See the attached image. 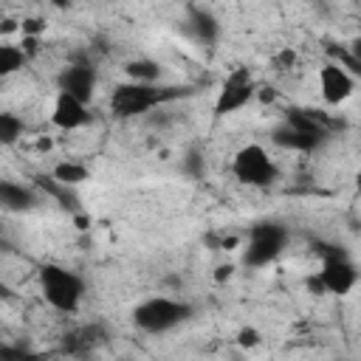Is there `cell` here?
Returning a JSON list of instances; mask_svg holds the SVG:
<instances>
[{
    "label": "cell",
    "instance_id": "1",
    "mask_svg": "<svg viewBox=\"0 0 361 361\" xmlns=\"http://www.w3.org/2000/svg\"><path fill=\"white\" fill-rule=\"evenodd\" d=\"M333 121L322 110L307 107H288L282 121L271 130V141L282 149L293 152H316L330 138Z\"/></svg>",
    "mask_w": 361,
    "mask_h": 361
},
{
    "label": "cell",
    "instance_id": "2",
    "mask_svg": "<svg viewBox=\"0 0 361 361\" xmlns=\"http://www.w3.org/2000/svg\"><path fill=\"white\" fill-rule=\"evenodd\" d=\"M189 87H164L158 82H121L113 87L110 93V110L116 118H135V116H144L149 113L152 107L164 104V102H172V99H180L186 96Z\"/></svg>",
    "mask_w": 361,
    "mask_h": 361
},
{
    "label": "cell",
    "instance_id": "3",
    "mask_svg": "<svg viewBox=\"0 0 361 361\" xmlns=\"http://www.w3.org/2000/svg\"><path fill=\"white\" fill-rule=\"evenodd\" d=\"M39 288L45 302L59 313H76L85 296V279L56 262H45L39 268Z\"/></svg>",
    "mask_w": 361,
    "mask_h": 361
},
{
    "label": "cell",
    "instance_id": "4",
    "mask_svg": "<svg viewBox=\"0 0 361 361\" xmlns=\"http://www.w3.org/2000/svg\"><path fill=\"white\" fill-rule=\"evenodd\" d=\"M192 316V305L183 299H172V296H149L141 305H135L133 310V324L141 333L149 336H161L175 330L178 324H183Z\"/></svg>",
    "mask_w": 361,
    "mask_h": 361
},
{
    "label": "cell",
    "instance_id": "5",
    "mask_svg": "<svg viewBox=\"0 0 361 361\" xmlns=\"http://www.w3.org/2000/svg\"><path fill=\"white\" fill-rule=\"evenodd\" d=\"M288 245V228L282 223H257L248 231L245 248H243V265L248 268H265L271 265Z\"/></svg>",
    "mask_w": 361,
    "mask_h": 361
},
{
    "label": "cell",
    "instance_id": "6",
    "mask_svg": "<svg viewBox=\"0 0 361 361\" xmlns=\"http://www.w3.org/2000/svg\"><path fill=\"white\" fill-rule=\"evenodd\" d=\"M231 172L240 183L245 186H271L279 178V169L274 164V158L265 152V147L259 144H245L234 152L231 161Z\"/></svg>",
    "mask_w": 361,
    "mask_h": 361
},
{
    "label": "cell",
    "instance_id": "7",
    "mask_svg": "<svg viewBox=\"0 0 361 361\" xmlns=\"http://www.w3.org/2000/svg\"><path fill=\"white\" fill-rule=\"evenodd\" d=\"M257 96V82H254V73L248 71V68H234L226 79H223V85H220V90H217V99H214V116H231V113H237V110H243L251 99Z\"/></svg>",
    "mask_w": 361,
    "mask_h": 361
},
{
    "label": "cell",
    "instance_id": "8",
    "mask_svg": "<svg viewBox=\"0 0 361 361\" xmlns=\"http://www.w3.org/2000/svg\"><path fill=\"white\" fill-rule=\"evenodd\" d=\"M319 276H322L324 293L347 296L355 288V282H358V268H355V262L347 254H333V257H324L322 259Z\"/></svg>",
    "mask_w": 361,
    "mask_h": 361
},
{
    "label": "cell",
    "instance_id": "9",
    "mask_svg": "<svg viewBox=\"0 0 361 361\" xmlns=\"http://www.w3.org/2000/svg\"><path fill=\"white\" fill-rule=\"evenodd\" d=\"M56 85H59V90H65L71 96H76L82 102H90L93 93H96V85H99V73H96V68L90 62L76 59V62H71L68 68L59 71Z\"/></svg>",
    "mask_w": 361,
    "mask_h": 361
},
{
    "label": "cell",
    "instance_id": "10",
    "mask_svg": "<svg viewBox=\"0 0 361 361\" xmlns=\"http://www.w3.org/2000/svg\"><path fill=\"white\" fill-rule=\"evenodd\" d=\"M319 87L327 104H341L355 93V76L338 62H324L319 68Z\"/></svg>",
    "mask_w": 361,
    "mask_h": 361
},
{
    "label": "cell",
    "instance_id": "11",
    "mask_svg": "<svg viewBox=\"0 0 361 361\" xmlns=\"http://www.w3.org/2000/svg\"><path fill=\"white\" fill-rule=\"evenodd\" d=\"M51 121L54 127L59 130H79L90 121V113H87V102L59 90L56 93V102H54V110H51Z\"/></svg>",
    "mask_w": 361,
    "mask_h": 361
},
{
    "label": "cell",
    "instance_id": "12",
    "mask_svg": "<svg viewBox=\"0 0 361 361\" xmlns=\"http://www.w3.org/2000/svg\"><path fill=\"white\" fill-rule=\"evenodd\" d=\"M186 31L197 42H203V45H214L220 39V23H217V17L209 8H200V6H189L186 8Z\"/></svg>",
    "mask_w": 361,
    "mask_h": 361
},
{
    "label": "cell",
    "instance_id": "13",
    "mask_svg": "<svg viewBox=\"0 0 361 361\" xmlns=\"http://www.w3.org/2000/svg\"><path fill=\"white\" fill-rule=\"evenodd\" d=\"M0 203L6 212H28L39 203L37 192L31 186H23V183H14V180H3L0 183Z\"/></svg>",
    "mask_w": 361,
    "mask_h": 361
},
{
    "label": "cell",
    "instance_id": "14",
    "mask_svg": "<svg viewBox=\"0 0 361 361\" xmlns=\"http://www.w3.org/2000/svg\"><path fill=\"white\" fill-rule=\"evenodd\" d=\"M124 73L127 79L133 82H158L161 79V65L155 59H147V56H138V59H130L124 65Z\"/></svg>",
    "mask_w": 361,
    "mask_h": 361
},
{
    "label": "cell",
    "instance_id": "15",
    "mask_svg": "<svg viewBox=\"0 0 361 361\" xmlns=\"http://www.w3.org/2000/svg\"><path fill=\"white\" fill-rule=\"evenodd\" d=\"M34 180H37V186H39L45 195L56 197V200H59V206H65V209L71 206V209H73V206L79 203V197L71 192V186H68V183H62V180H56L54 175H51V178H42V175H39V178H34Z\"/></svg>",
    "mask_w": 361,
    "mask_h": 361
},
{
    "label": "cell",
    "instance_id": "16",
    "mask_svg": "<svg viewBox=\"0 0 361 361\" xmlns=\"http://www.w3.org/2000/svg\"><path fill=\"white\" fill-rule=\"evenodd\" d=\"M25 59H28V54H25V48H20V45H0V76H11V73H17L23 65H25Z\"/></svg>",
    "mask_w": 361,
    "mask_h": 361
},
{
    "label": "cell",
    "instance_id": "17",
    "mask_svg": "<svg viewBox=\"0 0 361 361\" xmlns=\"http://www.w3.org/2000/svg\"><path fill=\"white\" fill-rule=\"evenodd\" d=\"M51 175H54L56 180L68 183V186H76V183L87 180V166H85V164H76V161H59V164L51 169Z\"/></svg>",
    "mask_w": 361,
    "mask_h": 361
},
{
    "label": "cell",
    "instance_id": "18",
    "mask_svg": "<svg viewBox=\"0 0 361 361\" xmlns=\"http://www.w3.org/2000/svg\"><path fill=\"white\" fill-rule=\"evenodd\" d=\"M23 130H25V124L17 113H0V144L3 147H11L23 135Z\"/></svg>",
    "mask_w": 361,
    "mask_h": 361
},
{
    "label": "cell",
    "instance_id": "19",
    "mask_svg": "<svg viewBox=\"0 0 361 361\" xmlns=\"http://www.w3.org/2000/svg\"><path fill=\"white\" fill-rule=\"evenodd\" d=\"M183 169H186L189 175H195V178H197V175L203 172V155H200L197 149H189V152H186V158H183Z\"/></svg>",
    "mask_w": 361,
    "mask_h": 361
},
{
    "label": "cell",
    "instance_id": "20",
    "mask_svg": "<svg viewBox=\"0 0 361 361\" xmlns=\"http://www.w3.org/2000/svg\"><path fill=\"white\" fill-rule=\"evenodd\" d=\"M259 338H262V336H259L257 327H243V330L237 333V344H240V347H257Z\"/></svg>",
    "mask_w": 361,
    "mask_h": 361
},
{
    "label": "cell",
    "instance_id": "21",
    "mask_svg": "<svg viewBox=\"0 0 361 361\" xmlns=\"http://www.w3.org/2000/svg\"><path fill=\"white\" fill-rule=\"evenodd\" d=\"M42 20H37V17H28V20H23V25H20V31H23V37H37L39 31H42Z\"/></svg>",
    "mask_w": 361,
    "mask_h": 361
},
{
    "label": "cell",
    "instance_id": "22",
    "mask_svg": "<svg viewBox=\"0 0 361 361\" xmlns=\"http://www.w3.org/2000/svg\"><path fill=\"white\" fill-rule=\"evenodd\" d=\"M276 65H279V71H288V68H293L296 65V54L290 51V48H285V51H279L276 54V59H274Z\"/></svg>",
    "mask_w": 361,
    "mask_h": 361
},
{
    "label": "cell",
    "instance_id": "23",
    "mask_svg": "<svg viewBox=\"0 0 361 361\" xmlns=\"http://www.w3.org/2000/svg\"><path fill=\"white\" fill-rule=\"evenodd\" d=\"M307 288H310L313 293H324V285H322V276H319V274H316V276H310V279H307Z\"/></svg>",
    "mask_w": 361,
    "mask_h": 361
},
{
    "label": "cell",
    "instance_id": "24",
    "mask_svg": "<svg viewBox=\"0 0 361 361\" xmlns=\"http://www.w3.org/2000/svg\"><path fill=\"white\" fill-rule=\"evenodd\" d=\"M347 51H350V54H353V56H355V59L361 62V37H355V39H353V42L347 45Z\"/></svg>",
    "mask_w": 361,
    "mask_h": 361
},
{
    "label": "cell",
    "instance_id": "25",
    "mask_svg": "<svg viewBox=\"0 0 361 361\" xmlns=\"http://www.w3.org/2000/svg\"><path fill=\"white\" fill-rule=\"evenodd\" d=\"M214 276H217V279H228V276H231V265H220Z\"/></svg>",
    "mask_w": 361,
    "mask_h": 361
},
{
    "label": "cell",
    "instance_id": "26",
    "mask_svg": "<svg viewBox=\"0 0 361 361\" xmlns=\"http://www.w3.org/2000/svg\"><path fill=\"white\" fill-rule=\"evenodd\" d=\"M14 28H20V25H17V20H6V23H3V28H0V31H3V34H11V31H14Z\"/></svg>",
    "mask_w": 361,
    "mask_h": 361
},
{
    "label": "cell",
    "instance_id": "27",
    "mask_svg": "<svg viewBox=\"0 0 361 361\" xmlns=\"http://www.w3.org/2000/svg\"><path fill=\"white\" fill-rule=\"evenodd\" d=\"M45 3H48V6H54V8H68L73 0H45Z\"/></svg>",
    "mask_w": 361,
    "mask_h": 361
},
{
    "label": "cell",
    "instance_id": "28",
    "mask_svg": "<svg viewBox=\"0 0 361 361\" xmlns=\"http://www.w3.org/2000/svg\"><path fill=\"white\" fill-rule=\"evenodd\" d=\"M355 189H358V195H361V166H358V172H355Z\"/></svg>",
    "mask_w": 361,
    "mask_h": 361
},
{
    "label": "cell",
    "instance_id": "29",
    "mask_svg": "<svg viewBox=\"0 0 361 361\" xmlns=\"http://www.w3.org/2000/svg\"><path fill=\"white\" fill-rule=\"evenodd\" d=\"M180 3H186V6H195V3H197V0H180Z\"/></svg>",
    "mask_w": 361,
    "mask_h": 361
}]
</instances>
